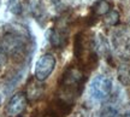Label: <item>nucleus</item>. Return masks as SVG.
<instances>
[{
    "label": "nucleus",
    "mask_w": 130,
    "mask_h": 117,
    "mask_svg": "<svg viewBox=\"0 0 130 117\" xmlns=\"http://www.w3.org/2000/svg\"><path fill=\"white\" fill-rule=\"evenodd\" d=\"M83 74L77 68H69L63 74L60 81V89L63 92V97L65 101H72L76 97L81 94L82 87H83Z\"/></svg>",
    "instance_id": "nucleus-1"
},
{
    "label": "nucleus",
    "mask_w": 130,
    "mask_h": 117,
    "mask_svg": "<svg viewBox=\"0 0 130 117\" xmlns=\"http://www.w3.org/2000/svg\"><path fill=\"white\" fill-rule=\"evenodd\" d=\"M56 58L50 53H46L39 58V61L35 64V70L34 75L37 81H45V80L51 75L54 68H56Z\"/></svg>",
    "instance_id": "nucleus-2"
},
{
    "label": "nucleus",
    "mask_w": 130,
    "mask_h": 117,
    "mask_svg": "<svg viewBox=\"0 0 130 117\" xmlns=\"http://www.w3.org/2000/svg\"><path fill=\"white\" fill-rule=\"evenodd\" d=\"M92 95L96 100H106L112 92V81L106 76H96L90 86Z\"/></svg>",
    "instance_id": "nucleus-3"
},
{
    "label": "nucleus",
    "mask_w": 130,
    "mask_h": 117,
    "mask_svg": "<svg viewBox=\"0 0 130 117\" xmlns=\"http://www.w3.org/2000/svg\"><path fill=\"white\" fill-rule=\"evenodd\" d=\"M27 105H28V99L25 93L19 92L12 95V98L9 100L5 112L7 117H19L27 109Z\"/></svg>",
    "instance_id": "nucleus-4"
},
{
    "label": "nucleus",
    "mask_w": 130,
    "mask_h": 117,
    "mask_svg": "<svg viewBox=\"0 0 130 117\" xmlns=\"http://www.w3.org/2000/svg\"><path fill=\"white\" fill-rule=\"evenodd\" d=\"M110 9H111V5L108 4L106 0H100V1H98L96 4L94 5L93 11L94 13L98 14V16H104V14H106L110 11Z\"/></svg>",
    "instance_id": "nucleus-5"
},
{
    "label": "nucleus",
    "mask_w": 130,
    "mask_h": 117,
    "mask_svg": "<svg viewBox=\"0 0 130 117\" xmlns=\"http://www.w3.org/2000/svg\"><path fill=\"white\" fill-rule=\"evenodd\" d=\"M119 16H118V13H117L116 11H108L106 13V18H105V21H106L107 23L112 24V25H115V24L118 23V21H119Z\"/></svg>",
    "instance_id": "nucleus-6"
},
{
    "label": "nucleus",
    "mask_w": 130,
    "mask_h": 117,
    "mask_svg": "<svg viewBox=\"0 0 130 117\" xmlns=\"http://www.w3.org/2000/svg\"><path fill=\"white\" fill-rule=\"evenodd\" d=\"M100 117H118V112H117L116 109L108 106V108H105L101 111Z\"/></svg>",
    "instance_id": "nucleus-7"
},
{
    "label": "nucleus",
    "mask_w": 130,
    "mask_h": 117,
    "mask_svg": "<svg viewBox=\"0 0 130 117\" xmlns=\"http://www.w3.org/2000/svg\"><path fill=\"white\" fill-rule=\"evenodd\" d=\"M7 61V56H6V51L0 48V69L5 65V63Z\"/></svg>",
    "instance_id": "nucleus-8"
},
{
    "label": "nucleus",
    "mask_w": 130,
    "mask_h": 117,
    "mask_svg": "<svg viewBox=\"0 0 130 117\" xmlns=\"http://www.w3.org/2000/svg\"><path fill=\"white\" fill-rule=\"evenodd\" d=\"M10 3H11V10H12L13 12H18L19 9H21L19 0H10Z\"/></svg>",
    "instance_id": "nucleus-9"
},
{
    "label": "nucleus",
    "mask_w": 130,
    "mask_h": 117,
    "mask_svg": "<svg viewBox=\"0 0 130 117\" xmlns=\"http://www.w3.org/2000/svg\"><path fill=\"white\" fill-rule=\"evenodd\" d=\"M43 117H57L54 113H48V115H45Z\"/></svg>",
    "instance_id": "nucleus-10"
},
{
    "label": "nucleus",
    "mask_w": 130,
    "mask_h": 117,
    "mask_svg": "<svg viewBox=\"0 0 130 117\" xmlns=\"http://www.w3.org/2000/svg\"><path fill=\"white\" fill-rule=\"evenodd\" d=\"M124 117H130V112H129V113H126V115H125Z\"/></svg>",
    "instance_id": "nucleus-11"
}]
</instances>
